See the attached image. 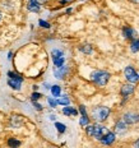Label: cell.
<instances>
[{
    "mask_svg": "<svg viewBox=\"0 0 139 148\" xmlns=\"http://www.w3.org/2000/svg\"><path fill=\"white\" fill-rule=\"evenodd\" d=\"M87 128H86V133H87L89 137H93L96 139L100 140L101 138L103 137L105 134L109 132V129L106 128V126L103 125H100V124H94V125H86Z\"/></svg>",
    "mask_w": 139,
    "mask_h": 148,
    "instance_id": "cell-1",
    "label": "cell"
},
{
    "mask_svg": "<svg viewBox=\"0 0 139 148\" xmlns=\"http://www.w3.org/2000/svg\"><path fill=\"white\" fill-rule=\"evenodd\" d=\"M110 77L111 74L109 72H105V70H94L91 74V79L93 81L94 84L100 86V87H103L107 84V82L110 81Z\"/></svg>",
    "mask_w": 139,
    "mask_h": 148,
    "instance_id": "cell-2",
    "label": "cell"
},
{
    "mask_svg": "<svg viewBox=\"0 0 139 148\" xmlns=\"http://www.w3.org/2000/svg\"><path fill=\"white\" fill-rule=\"evenodd\" d=\"M110 116V109L106 106H97L92 110V118L97 123H103Z\"/></svg>",
    "mask_w": 139,
    "mask_h": 148,
    "instance_id": "cell-3",
    "label": "cell"
},
{
    "mask_svg": "<svg viewBox=\"0 0 139 148\" xmlns=\"http://www.w3.org/2000/svg\"><path fill=\"white\" fill-rule=\"evenodd\" d=\"M8 86L10 88L15 89V91H18V89H21V86H22V82H23V77L19 75V74L17 73H13V72H9L8 73Z\"/></svg>",
    "mask_w": 139,
    "mask_h": 148,
    "instance_id": "cell-4",
    "label": "cell"
},
{
    "mask_svg": "<svg viewBox=\"0 0 139 148\" xmlns=\"http://www.w3.org/2000/svg\"><path fill=\"white\" fill-rule=\"evenodd\" d=\"M123 120L124 123H126L128 125H133L139 123V114L137 112H126L123 115Z\"/></svg>",
    "mask_w": 139,
    "mask_h": 148,
    "instance_id": "cell-5",
    "label": "cell"
},
{
    "mask_svg": "<svg viewBox=\"0 0 139 148\" xmlns=\"http://www.w3.org/2000/svg\"><path fill=\"white\" fill-rule=\"evenodd\" d=\"M124 74H125V78H126L128 82L135 83L138 81V74H137V72L134 70L133 66H126L125 70H124Z\"/></svg>",
    "mask_w": 139,
    "mask_h": 148,
    "instance_id": "cell-6",
    "label": "cell"
},
{
    "mask_svg": "<svg viewBox=\"0 0 139 148\" xmlns=\"http://www.w3.org/2000/svg\"><path fill=\"white\" fill-rule=\"evenodd\" d=\"M134 89H135L134 84H131V83H128V84L121 86V89H120V95L124 97V100H126V98H129V96H131V95L134 93Z\"/></svg>",
    "mask_w": 139,
    "mask_h": 148,
    "instance_id": "cell-7",
    "label": "cell"
},
{
    "mask_svg": "<svg viewBox=\"0 0 139 148\" xmlns=\"http://www.w3.org/2000/svg\"><path fill=\"white\" fill-rule=\"evenodd\" d=\"M68 74H69V68H68L65 64L60 68H54V75L58 79H64Z\"/></svg>",
    "mask_w": 139,
    "mask_h": 148,
    "instance_id": "cell-8",
    "label": "cell"
},
{
    "mask_svg": "<svg viewBox=\"0 0 139 148\" xmlns=\"http://www.w3.org/2000/svg\"><path fill=\"white\" fill-rule=\"evenodd\" d=\"M115 139H116L115 133H112V132H107V133L100 139V142L102 144H105V146H111V144L115 142Z\"/></svg>",
    "mask_w": 139,
    "mask_h": 148,
    "instance_id": "cell-9",
    "label": "cell"
},
{
    "mask_svg": "<svg viewBox=\"0 0 139 148\" xmlns=\"http://www.w3.org/2000/svg\"><path fill=\"white\" fill-rule=\"evenodd\" d=\"M123 36L128 40H134L137 38V32H135L134 28H131L130 26H125L123 28Z\"/></svg>",
    "mask_w": 139,
    "mask_h": 148,
    "instance_id": "cell-10",
    "label": "cell"
},
{
    "mask_svg": "<svg viewBox=\"0 0 139 148\" xmlns=\"http://www.w3.org/2000/svg\"><path fill=\"white\" fill-rule=\"evenodd\" d=\"M27 8H28L29 12H33V13H38L40 9H41V4H40L37 0H28Z\"/></svg>",
    "mask_w": 139,
    "mask_h": 148,
    "instance_id": "cell-11",
    "label": "cell"
},
{
    "mask_svg": "<svg viewBox=\"0 0 139 148\" xmlns=\"http://www.w3.org/2000/svg\"><path fill=\"white\" fill-rule=\"evenodd\" d=\"M126 129H128V124L124 123V120H121V121H117L116 125H115V130L117 133H125Z\"/></svg>",
    "mask_w": 139,
    "mask_h": 148,
    "instance_id": "cell-12",
    "label": "cell"
},
{
    "mask_svg": "<svg viewBox=\"0 0 139 148\" xmlns=\"http://www.w3.org/2000/svg\"><path fill=\"white\" fill-rule=\"evenodd\" d=\"M63 114L66 116H75V115H78V111H77V109H74V107H69L66 105L63 109Z\"/></svg>",
    "mask_w": 139,
    "mask_h": 148,
    "instance_id": "cell-13",
    "label": "cell"
},
{
    "mask_svg": "<svg viewBox=\"0 0 139 148\" xmlns=\"http://www.w3.org/2000/svg\"><path fill=\"white\" fill-rule=\"evenodd\" d=\"M23 123V120L21 119V116H13V118L10 119V125L12 126H15V128H18V126H21V124Z\"/></svg>",
    "mask_w": 139,
    "mask_h": 148,
    "instance_id": "cell-14",
    "label": "cell"
},
{
    "mask_svg": "<svg viewBox=\"0 0 139 148\" xmlns=\"http://www.w3.org/2000/svg\"><path fill=\"white\" fill-rule=\"evenodd\" d=\"M79 50H81L83 54H92V46L88 45V44L81 45V46H79Z\"/></svg>",
    "mask_w": 139,
    "mask_h": 148,
    "instance_id": "cell-15",
    "label": "cell"
},
{
    "mask_svg": "<svg viewBox=\"0 0 139 148\" xmlns=\"http://www.w3.org/2000/svg\"><path fill=\"white\" fill-rule=\"evenodd\" d=\"M51 93L54 97H60V93H61V88L60 86H51Z\"/></svg>",
    "mask_w": 139,
    "mask_h": 148,
    "instance_id": "cell-16",
    "label": "cell"
},
{
    "mask_svg": "<svg viewBox=\"0 0 139 148\" xmlns=\"http://www.w3.org/2000/svg\"><path fill=\"white\" fill-rule=\"evenodd\" d=\"M61 56H64V52L61 50H59V49H54V50L51 51L52 60H54V59H59V58H61Z\"/></svg>",
    "mask_w": 139,
    "mask_h": 148,
    "instance_id": "cell-17",
    "label": "cell"
},
{
    "mask_svg": "<svg viewBox=\"0 0 139 148\" xmlns=\"http://www.w3.org/2000/svg\"><path fill=\"white\" fill-rule=\"evenodd\" d=\"M130 50H131L133 52H138V51H139V40H138V38L131 40V44H130Z\"/></svg>",
    "mask_w": 139,
    "mask_h": 148,
    "instance_id": "cell-18",
    "label": "cell"
},
{
    "mask_svg": "<svg viewBox=\"0 0 139 148\" xmlns=\"http://www.w3.org/2000/svg\"><path fill=\"white\" fill-rule=\"evenodd\" d=\"M52 61H54L55 68H60V66H63L64 64H65V58L61 56V58H59V59H54Z\"/></svg>",
    "mask_w": 139,
    "mask_h": 148,
    "instance_id": "cell-19",
    "label": "cell"
},
{
    "mask_svg": "<svg viewBox=\"0 0 139 148\" xmlns=\"http://www.w3.org/2000/svg\"><path fill=\"white\" fill-rule=\"evenodd\" d=\"M70 103V100L68 96H63L61 98H59L58 100V105H63V106H66V105Z\"/></svg>",
    "mask_w": 139,
    "mask_h": 148,
    "instance_id": "cell-20",
    "label": "cell"
},
{
    "mask_svg": "<svg viewBox=\"0 0 139 148\" xmlns=\"http://www.w3.org/2000/svg\"><path fill=\"white\" fill-rule=\"evenodd\" d=\"M55 128L58 129L59 133H65V130H66V126L63 123H55Z\"/></svg>",
    "mask_w": 139,
    "mask_h": 148,
    "instance_id": "cell-21",
    "label": "cell"
},
{
    "mask_svg": "<svg viewBox=\"0 0 139 148\" xmlns=\"http://www.w3.org/2000/svg\"><path fill=\"white\" fill-rule=\"evenodd\" d=\"M79 124H81L82 126L88 125V124H89V118H88V115H82L81 120H79Z\"/></svg>",
    "mask_w": 139,
    "mask_h": 148,
    "instance_id": "cell-22",
    "label": "cell"
},
{
    "mask_svg": "<svg viewBox=\"0 0 139 148\" xmlns=\"http://www.w3.org/2000/svg\"><path fill=\"white\" fill-rule=\"evenodd\" d=\"M8 146H10V147H19L21 146V142L17 140V139H14V138H10V139L8 140Z\"/></svg>",
    "mask_w": 139,
    "mask_h": 148,
    "instance_id": "cell-23",
    "label": "cell"
},
{
    "mask_svg": "<svg viewBox=\"0 0 139 148\" xmlns=\"http://www.w3.org/2000/svg\"><path fill=\"white\" fill-rule=\"evenodd\" d=\"M41 97H42L41 93H38V92H33L32 96H31V100H32V101H38Z\"/></svg>",
    "mask_w": 139,
    "mask_h": 148,
    "instance_id": "cell-24",
    "label": "cell"
},
{
    "mask_svg": "<svg viewBox=\"0 0 139 148\" xmlns=\"http://www.w3.org/2000/svg\"><path fill=\"white\" fill-rule=\"evenodd\" d=\"M47 102H49V105H50L51 107H56V105H58V100H55V98L49 97V98H47Z\"/></svg>",
    "mask_w": 139,
    "mask_h": 148,
    "instance_id": "cell-25",
    "label": "cell"
},
{
    "mask_svg": "<svg viewBox=\"0 0 139 148\" xmlns=\"http://www.w3.org/2000/svg\"><path fill=\"white\" fill-rule=\"evenodd\" d=\"M40 26H41V27H44V28H49V27H50V23H49V22H45V21H40Z\"/></svg>",
    "mask_w": 139,
    "mask_h": 148,
    "instance_id": "cell-26",
    "label": "cell"
},
{
    "mask_svg": "<svg viewBox=\"0 0 139 148\" xmlns=\"http://www.w3.org/2000/svg\"><path fill=\"white\" fill-rule=\"evenodd\" d=\"M79 112H81L82 115H87V111H86V106L81 105V106H79Z\"/></svg>",
    "mask_w": 139,
    "mask_h": 148,
    "instance_id": "cell-27",
    "label": "cell"
},
{
    "mask_svg": "<svg viewBox=\"0 0 139 148\" xmlns=\"http://www.w3.org/2000/svg\"><path fill=\"white\" fill-rule=\"evenodd\" d=\"M32 103L35 105V107H36V109L38 110V111H41V110H42V106H41L40 103H37V101H32Z\"/></svg>",
    "mask_w": 139,
    "mask_h": 148,
    "instance_id": "cell-28",
    "label": "cell"
},
{
    "mask_svg": "<svg viewBox=\"0 0 139 148\" xmlns=\"http://www.w3.org/2000/svg\"><path fill=\"white\" fill-rule=\"evenodd\" d=\"M133 146H134L135 148H139V139H138V140H135V142H134V144H133Z\"/></svg>",
    "mask_w": 139,
    "mask_h": 148,
    "instance_id": "cell-29",
    "label": "cell"
},
{
    "mask_svg": "<svg viewBox=\"0 0 139 148\" xmlns=\"http://www.w3.org/2000/svg\"><path fill=\"white\" fill-rule=\"evenodd\" d=\"M37 1H38L40 4H46V3H47L49 0H37Z\"/></svg>",
    "mask_w": 139,
    "mask_h": 148,
    "instance_id": "cell-30",
    "label": "cell"
},
{
    "mask_svg": "<svg viewBox=\"0 0 139 148\" xmlns=\"http://www.w3.org/2000/svg\"><path fill=\"white\" fill-rule=\"evenodd\" d=\"M12 55H13V54H12V52H9V54H8V59H9V60L12 59Z\"/></svg>",
    "mask_w": 139,
    "mask_h": 148,
    "instance_id": "cell-31",
    "label": "cell"
},
{
    "mask_svg": "<svg viewBox=\"0 0 139 148\" xmlns=\"http://www.w3.org/2000/svg\"><path fill=\"white\" fill-rule=\"evenodd\" d=\"M50 119L51 120H55V119H56V116H55V115H50Z\"/></svg>",
    "mask_w": 139,
    "mask_h": 148,
    "instance_id": "cell-32",
    "label": "cell"
},
{
    "mask_svg": "<svg viewBox=\"0 0 139 148\" xmlns=\"http://www.w3.org/2000/svg\"><path fill=\"white\" fill-rule=\"evenodd\" d=\"M133 3H134V4H139V0H131Z\"/></svg>",
    "mask_w": 139,
    "mask_h": 148,
    "instance_id": "cell-33",
    "label": "cell"
},
{
    "mask_svg": "<svg viewBox=\"0 0 139 148\" xmlns=\"http://www.w3.org/2000/svg\"><path fill=\"white\" fill-rule=\"evenodd\" d=\"M1 18H3V15H1V12H0V21H1Z\"/></svg>",
    "mask_w": 139,
    "mask_h": 148,
    "instance_id": "cell-34",
    "label": "cell"
},
{
    "mask_svg": "<svg viewBox=\"0 0 139 148\" xmlns=\"http://www.w3.org/2000/svg\"><path fill=\"white\" fill-rule=\"evenodd\" d=\"M138 79H139V74H138Z\"/></svg>",
    "mask_w": 139,
    "mask_h": 148,
    "instance_id": "cell-35",
    "label": "cell"
}]
</instances>
